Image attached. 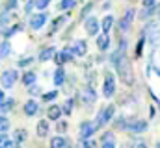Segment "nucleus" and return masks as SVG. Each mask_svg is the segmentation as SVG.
I'll return each mask as SVG.
<instances>
[{"instance_id":"1","label":"nucleus","mask_w":160,"mask_h":148,"mask_svg":"<svg viewBox=\"0 0 160 148\" xmlns=\"http://www.w3.org/2000/svg\"><path fill=\"white\" fill-rule=\"evenodd\" d=\"M116 71L119 74L121 81L125 83V85H132V81H134V76H132V69H130V61H128V58L125 56L123 59L118 61V65H116Z\"/></svg>"},{"instance_id":"2","label":"nucleus","mask_w":160,"mask_h":148,"mask_svg":"<svg viewBox=\"0 0 160 148\" xmlns=\"http://www.w3.org/2000/svg\"><path fill=\"white\" fill-rule=\"evenodd\" d=\"M102 95L106 98H112L116 95V78L112 72L104 74V85H102Z\"/></svg>"},{"instance_id":"3","label":"nucleus","mask_w":160,"mask_h":148,"mask_svg":"<svg viewBox=\"0 0 160 148\" xmlns=\"http://www.w3.org/2000/svg\"><path fill=\"white\" fill-rule=\"evenodd\" d=\"M114 113H116V106H114V104H110V106H106L104 109L99 111V115H97V124H99V128L104 126V124H108V122L112 120Z\"/></svg>"},{"instance_id":"4","label":"nucleus","mask_w":160,"mask_h":148,"mask_svg":"<svg viewBox=\"0 0 160 148\" xmlns=\"http://www.w3.org/2000/svg\"><path fill=\"white\" fill-rule=\"evenodd\" d=\"M97 130H99V124H97V122L84 120V122L80 124V139H82V141H84V139H89Z\"/></svg>"},{"instance_id":"5","label":"nucleus","mask_w":160,"mask_h":148,"mask_svg":"<svg viewBox=\"0 0 160 148\" xmlns=\"http://www.w3.org/2000/svg\"><path fill=\"white\" fill-rule=\"evenodd\" d=\"M17 78H19L17 71L9 69V71H4V74L0 76V83H2V87H4V89H11V87L15 85Z\"/></svg>"},{"instance_id":"6","label":"nucleus","mask_w":160,"mask_h":148,"mask_svg":"<svg viewBox=\"0 0 160 148\" xmlns=\"http://www.w3.org/2000/svg\"><path fill=\"white\" fill-rule=\"evenodd\" d=\"M127 130L130 133H143L147 130V120H142V118H128L127 122Z\"/></svg>"},{"instance_id":"7","label":"nucleus","mask_w":160,"mask_h":148,"mask_svg":"<svg viewBox=\"0 0 160 148\" xmlns=\"http://www.w3.org/2000/svg\"><path fill=\"white\" fill-rule=\"evenodd\" d=\"M134 17H136V11H134L132 7L125 11V15L121 17V21H119V30H121V32H127V30H130Z\"/></svg>"},{"instance_id":"8","label":"nucleus","mask_w":160,"mask_h":148,"mask_svg":"<svg viewBox=\"0 0 160 148\" xmlns=\"http://www.w3.org/2000/svg\"><path fill=\"white\" fill-rule=\"evenodd\" d=\"M73 56H75V52H73V48H69V46H65L62 52H58V54H54V61L58 63V65H63V63H67V61H71L73 59Z\"/></svg>"},{"instance_id":"9","label":"nucleus","mask_w":160,"mask_h":148,"mask_svg":"<svg viewBox=\"0 0 160 148\" xmlns=\"http://www.w3.org/2000/svg\"><path fill=\"white\" fill-rule=\"evenodd\" d=\"M84 28H86L88 35H97V34H99V30H101L99 21H97L95 17H88V19H86V22H84Z\"/></svg>"},{"instance_id":"10","label":"nucleus","mask_w":160,"mask_h":148,"mask_svg":"<svg viewBox=\"0 0 160 148\" xmlns=\"http://www.w3.org/2000/svg\"><path fill=\"white\" fill-rule=\"evenodd\" d=\"M45 22H47V13H36V15H32V19H30V28L32 30H41L43 26H45Z\"/></svg>"},{"instance_id":"11","label":"nucleus","mask_w":160,"mask_h":148,"mask_svg":"<svg viewBox=\"0 0 160 148\" xmlns=\"http://www.w3.org/2000/svg\"><path fill=\"white\" fill-rule=\"evenodd\" d=\"M108 46H110V35L106 32H102L101 35L97 37V48L101 52H104V50H108Z\"/></svg>"},{"instance_id":"12","label":"nucleus","mask_w":160,"mask_h":148,"mask_svg":"<svg viewBox=\"0 0 160 148\" xmlns=\"http://www.w3.org/2000/svg\"><path fill=\"white\" fill-rule=\"evenodd\" d=\"M54 54H56V48L54 46H47L39 52V61H48V59H54Z\"/></svg>"},{"instance_id":"13","label":"nucleus","mask_w":160,"mask_h":148,"mask_svg":"<svg viewBox=\"0 0 160 148\" xmlns=\"http://www.w3.org/2000/svg\"><path fill=\"white\" fill-rule=\"evenodd\" d=\"M73 52H75V56H86V52H88V43L86 41H77L75 44H73Z\"/></svg>"},{"instance_id":"14","label":"nucleus","mask_w":160,"mask_h":148,"mask_svg":"<svg viewBox=\"0 0 160 148\" xmlns=\"http://www.w3.org/2000/svg\"><path fill=\"white\" fill-rule=\"evenodd\" d=\"M38 111H39V104H38L36 100H28V102L24 104V113H26L28 117H34Z\"/></svg>"},{"instance_id":"15","label":"nucleus","mask_w":160,"mask_h":148,"mask_svg":"<svg viewBox=\"0 0 160 148\" xmlns=\"http://www.w3.org/2000/svg\"><path fill=\"white\" fill-rule=\"evenodd\" d=\"M114 22H116V19H114V15H106V17H104V19L101 21V30L108 34V32L112 30V26H114Z\"/></svg>"},{"instance_id":"16","label":"nucleus","mask_w":160,"mask_h":148,"mask_svg":"<svg viewBox=\"0 0 160 148\" xmlns=\"http://www.w3.org/2000/svg\"><path fill=\"white\" fill-rule=\"evenodd\" d=\"M62 113H63V109H62L60 106H50L48 111H47V117H48L50 120H58V118L62 117Z\"/></svg>"},{"instance_id":"17","label":"nucleus","mask_w":160,"mask_h":148,"mask_svg":"<svg viewBox=\"0 0 160 148\" xmlns=\"http://www.w3.org/2000/svg\"><path fill=\"white\" fill-rule=\"evenodd\" d=\"M63 81H65V71H63L62 65H60V67L56 69V72H54V83H56V85H62Z\"/></svg>"},{"instance_id":"18","label":"nucleus","mask_w":160,"mask_h":148,"mask_svg":"<svg viewBox=\"0 0 160 148\" xmlns=\"http://www.w3.org/2000/svg\"><path fill=\"white\" fill-rule=\"evenodd\" d=\"M38 135L39 137H47L48 135V122L47 120H39L38 122Z\"/></svg>"},{"instance_id":"19","label":"nucleus","mask_w":160,"mask_h":148,"mask_svg":"<svg viewBox=\"0 0 160 148\" xmlns=\"http://www.w3.org/2000/svg\"><path fill=\"white\" fill-rule=\"evenodd\" d=\"M63 22H65V15H60V17H58V19H56L54 22H52V26H50V32H48V34H50V35H52V34H56V32L60 30V26H62Z\"/></svg>"},{"instance_id":"20","label":"nucleus","mask_w":160,"mask_h":148,"mask_svg":"<svg viewBox=\"0 0 160 148\" xmlns=\"http://www.w3.org/2000/svg\"><path fill=\"white\" fill-rule=\"evenodd\" d=\"M67 146V141L63 137H52L50 139V148H65Z\"/></svg>"},{"instance_id":"21","label":"nucleus","mask_w":160,"mask_h":148,"mask_svg":"<svg viewBox=\"0 0 160 148\" xmlns=\"http://www.w3.org/2000/svg\"><path fill=\"white\" fill-rule=\"evenodd\" d=\"M13 104H15V100H13V98H8V100H0V113H6V111L13 109Z\"/></svg>"},{"instance_id":"22","label":"nucleus","mask_w":160,"mask_h":148,"mask_svg":"<svg viewBox=\"0 0 160 148\" xmlns=\"http://www.w3.org/2000/svg\"><path fill=\"white\" fill-rule=\"evenodd\" d=\"M9 52H11V44H9V41H2V43H0V59H4Z\"/></svg>"},{"instance_id":"23","label":"nucleus","mask_w":160,"mask_h":148,"mask_svg":"<svg viewBox=\"0 0 160 148\" xmlns=\"http://www.w3.org/2000/svg\"><path fill=\"white\" fill-rule=\"evenodd\" d=\"M36 78H38L36 72H26L22 76V83H24V85H34V83H36Z\"/></svg>"},{"instance_id":"24","label":"nucleus","mask_w":160,"mask_h":148,"mask_svg":"<svg viewBox=\"0 0 160 148\" xmlns=\"http://www.w3.org/2000/svg\"><path fill=\"white\" fill-rule=\"evenodd\" d=\"M84 100H86L88 104H91V102H95V91H93L91 87H88V89H84Z\"/></svg>"},{"instance_id":"25","label":"nucleus","mask_w":160,"mask_h":148,"mask_svg":"<svg viewBox=\"0 0 160 148\" xmlns=\"http://www.w3.org/2000/svg\"><path fill=\"white\" fill-rule=\"evenodd\" d=\"M8 130H9V118L0 115V132H8Z\"/></svg>"},{"instance_id":"26","label":"nucleus","mask_w":160,"mask_h":148,"mask_svg":"<svg viewBox=\"0 0 160 148\" xmlns=\"http://www.w3.org/2000/svg\"><path fill=\"white\" fill-rule=\"evenodd\" d=\"M21 30H22V24H15V26H11L8 32H4V35H6V37H11L13 34H17V32H21Z\"/></svg>"},{"instance_id":"27","label":"nucleus","mask_w":160,"mask_h":148,"mask_svg":"<svg viewBox=\"0 0 160 148\" xmlns=\"http://www.w3.org/2000/svg\"><path fill=\"white\" fill-rule=\"evenodd\" d=\"M56 96H58V91H50V93H45V95H41L43 102H50V100H54Z\"/></svg>"},{"instance_id":"28","label":"nucleus","mask_w":160,"mask_h":148,"mask_svg":"<svg viewBox=\"0 0 160 148\" xmlns=\"http://www.w3.org/2000/svg\"><path fill=\"white\" fill-rule=\"evenodd\" d=\"M77 4V0H62L60 2V9H71Z\"/></svg>"},{"instance_id":"29","label":"nucleus","mask_w":160,"mask_h":148,"mask_svg":"<svg viewBox=\"0 0 160 148\" xmlns=\"http://www.w3.org/2000/svg\"><path fill=\"white\" fill-rule=\"evenodd\" d=\"M73 106H75V102H73V100H67V102L63 104V108H62V109H63L65 115H71V113H73Z\"/></svg>"},{"instance_id":"30","label":"nucleus","mask_w":160,"mask_h":148,"mask_svg":"<svg viewBox=\"0 0 160 148\" xmlns=\"http://www.w3.org/2000/svg\"><path fill=\"white\" fill-rule=\"evenodd\" d=\"M24 139H26V130H17L15 132V141L17 143H22Z\"/></svg>"},{"instance_id":"31","label":"nucleus","mask_w":160,"mask_h":148,"mask_svg":"<svg viewBox=\"0 0 160 148\" xmlns=\"http://www.w3.org/2000/svg\"><path fill=\"white\" fill-rule=\"evenodd\" d=\"M93 9V2H89V4H86L84 7H82V13H80V19H86V15L89 13Z\"/></svg>"},{"instance_id":"32","label":"nucleus","mask_w":160,"mask_h":148,"mask_svg":"<svg viewBox=\"0 0 160 148\" xmlns=\"http://www.w3.org/2000/svg\"><path fill=\"white\" fill-rule=\"evenodd\" d=\"M8 21H9V15H8L6 11H2V13H0V32H2V28L8 24Z\"/></svg>"},{"instance_id":"33","label":"nucleus","mask_w":160,"mask_h":148,"mask_svg":"<svg viewBox=\"0 0 160 148\" xmlns=\"http://www.w3.org/2000/svg\"><path fill=\"white\" fill-rule=\"evenodd\" d=\"M82 148H97V143H95V141H91V139H84Z\"/></svg>"},{"instance_id":"34","label":"nucleus","mask_w":160,"mask_h":148,"mask_svg":"<svg viewBox=\"0 0 160 148\" xmlns=\"http://www.w3.org/2000/svg\"><path fill=\"white\" fill-rule=\"evenodd\" d=\"M48 4H50V0H36V7L38 9H45Z\"/></svg>"},{"instance_id":"35","label":"nucleus","mask_w":160,"mask_h":148,"mask_svg":"<svg viewBox=\"0 0 160 148\" xmlns=\"http://www.w3.org/2000/svg\"><path fill=\"white\" fill-rule=\"evenodd\" d=\"M32 61H34V58H24V59L19 61V67H26V65H30Z\"/></svg>"},{"instance_id":"36","label":"nucleus","mask_w":160,"mask_h":148,"mask_svg":"<svg viewBox=\"0 0 160 148\" xmlns=\"http://www.w3.org/2000/svg\"><path fill=\"white\" fill-rule=\"evenodd\" d=\"M28 93H30V95L34 96V95H39L41 91H39V87H38V85L34 83V85H30V89H28Z\"/></svg>"},{"instance_id":"37","label":"nucleus","mask_w":160,"mask_h":148,"mask_svg":"<svg viewBox=\"0 0 160 148\" xmlns=\"http://www.w3.org/2000/svg\"><path fill=\"white\" fill-rule=\"evenodd\" d=\"M6 143H8V137H6V132H0V148L6 146Z\"/></svg>"},{"instance_id":"38","label":"nucleus","mask_w":160,"mask_h":148,"mask_svg":"<svg viewBox=\"0 0 160 148\" xmlns=\"http://www.w3.org/2000/svg\"><path fill=\"white\" fill-rule=\"evenodd\" d=\"M108 141H114V143H116L114 133H104V135H102V143H108Z\"/></svg>"},{"instance_id":"39","label":"nucleus","mask_w":160,"mask_h":148,"mask_svg":"<svg viewBox=\"0 0 160 148\" xmlns=\"http://www.w3.org/2000/svg\"><path fill=\"white\" fill-rule=\"evenodd\" d=\"M17 7V0H8L6 2V9H15Z\"/></svg>"},{"instance_id":"40","label":"nucleus","mask_w":160,"mask_h":148,"mask_svg":"<svg viewBox=\"0 0 160 148\" xmlns=\"http://www.w3.org/2000/svg\"><path fill=\"white\" fill-rule=\"evenodd\" d=\"M142 4H143V7H155L157 6V0H143Z\"/></svg>"},{"instance_id":"41","label":"nucleus","mask_w":160,"mask_h":148,"mask_svg":"<svg viewBox=\"0 0 160 148\" xmlns=\"http://www.w3.org/2000/svg\"><path fill=\"white\" fill-rule=\"evenodd\" d=\"M4 148H19V143H17V141H8Z\"/></svg>"},{"instance_id":"42","label":"nucleus","mask_w":160,"mask_h":148,"mask_svg":"<svg viewBox=\"0 0 160 148\" xmlns=\"http://www.w3.org/2000/svg\"><path fill=\"white\" fill-rule=\"evenodd\" d=\"M101 148H116V143L114 141H108V143H102Z\"/></svg>"},{"instance_id":"43","label":"nucleus","mask_w":160,"mask_h":148,"mask_svg":"<svg viewBox=\"0 0 160 148\" xmlns=\"http://www.w3.org/2000/svg\"><path fill=\"white\" fill-rule=\"evenodd\" d=\"M34 6H36V0H30V2H28V4H26V13H30V11H32V7H34Z\"/></svg>"},{"instance_id":"44","label":"nucleus","mask_w":160,"mask_h":148,"mask_svg":"<svg viewBox=\"0 0 160 148\" xmlns=\"http://www.w3.org/2000/svg\"><path fill=\"white\" fill-rule=\"evenodd\" d=\"M67 130V124L65 122H58V132H65Z\"/></svg>"},{"instance_id":"45","label":"nucleus","mask_w":160,"mask_h":148,"mask_svg":"<svg viewBox=\"0 0 160 148\" xmlns=\"http://www.w3.org/2000/svg\"><path fill=\"white\" fill-rule=\"evenodd\" d=\"M0 100H4V91L0 89Z\"/></svg>"},{"instance_id":"46","label":"nucleus","mask_w":160,"mask_h":148,"mask_svg":"<svg viewBox=\"0 0 160 148\" xmlns=\"http://www.w3.org/2000/svg\"><path fill=\"white\" fill-rule=\"evenodd\" d=\"M157 15H158V19H160V6H157Z\"/></svg>"},{"instance_id":"47","label":"nucleus","mask_w":160,"mask_h":148,"mask_svg":"<svg viewBox=\"0 0 160 148\" xmlns=\"http://www.w3.org/2000/svg\"><path fill=\"white\" fill-rule=\"evenodd\" d=\"M138 148H147V145H138Z\"/></svg>"},{"instance_id":"48","label":"nucleus","mask_w":160,"mask_h":148,"mask_svg":"<svg viewBox=\"0 0 160 148\" xmlns=\"http://www.w3.org/2000/svg\"><path fill=\"white\" fill-rule=\"evenodd\" d=\"M157 146H158V148H160V143H157Z\"/></svg>"}]
</instances>
